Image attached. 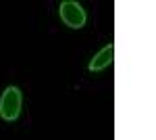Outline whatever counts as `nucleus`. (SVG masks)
I'll return each mask as SVG.
<instances>
[{
	"mask_svg": "<svg viewBox=\"0 0 156 140\" xmlns=\"http://www.w3.org/2000/svg\"><path fill=\"white\" fill-rule=\"evenodd\" d=\"M58 15H60V19H62V23L69 25L71 29H81V27L85 25V19H87L83 6H81L79 2H73V0L60 2Z\"/></svg>",
	"mask_w": 156,
	"mask_h": 140,
	"instance_id": "nucleus-2",
	"label": "nucleus"
},
{
	"mask_svg": "<svg viewBox=\"0 0 156 140\" xmlns=\"http://www.w3.org/2000/svg\"><path fill=\"white\" fill-rule=\"evenodd\" d=\"M112 59H115V44H108V46H104L100 52H96V55L92 57L87 69L92 71V73L102 71V69H106L108 65H112Z\"/></svg>",
	"mask_w": 156,
	"mask_h": 140,
	"instance_id": "nucleus-3",
	"label": "nucleus"
},
{
	"mask_svg": "<svg viewBox=\"0 0 156 140\" xmlns=\"http://www.w3.org/2000/svg\"><path fill=\"white\" fill-rule=\"evenodd\" d=\"M21 113V90L17 86H9L0 96V115L6 121H15Z\"/></svg>",
	"mask_w": 156,
	"mask_h": 140,
	"instance_id": "nucleus-1",
	"label": "nucleus"
}]
</instances>
